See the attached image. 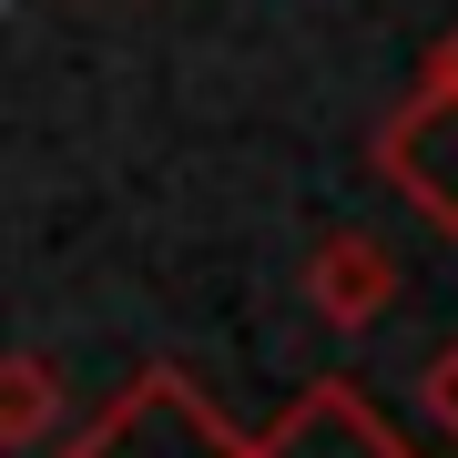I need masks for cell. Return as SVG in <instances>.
<instances>
[{
    "label": "cell",
    "mask_w": 458,
    "mask_h": 458,
    "mask_svg": "<svg viewBox=\"0 0 458 458\" xmlns=\"http://www.w3.org/2000/svg\"><path fill=\"white\" fill-rule=\"evenodd\" d=\"M62 458H255V438L214 408L183 367H132L123 387L72 428Z\"/></svg>",
    "instance_id": "cell-1"
},
{
    "label": "cell",
    "mask_w": 458,
    "mask_h": 458,
    "mask_svg": "<svg viewBox=\"0 0 458 458\" xmlns=\"http://www.w3.org/2000/svg\"><path fill=\"white\" fill-rule=\"evenodd\" d=\"M377 174H387L438 234H458V102L408 82V102L377 123Z\"/></svg>",
    "instance_id": "cell-2"
},
{
    "label": "cell",
    "mask_w": 458,
    "mask_h": 458,
    "mask_svg": "<svg viewBox=\"0 0 458 458\" xmlns=\"http://www.w3.org/2000/svg\"><path fill=\"white\" fill-rule=\"evenodd\" d=\"M255 458H418V448L367 408V387L327 377V387H306V397L255 438Z\"/></svg>",
    "instance_id": "cell-3"
},
{
    "label": "cell",
    "mask_w": 458,
    "mask_h": 458,
    "mask_svg": "<svg viewBox=\"0 0 458 458\" xmlns=\"http://www.w3.org/2000/svg\"><path fill=\"white\" fill-rule=\"evenodd\" d=\"M306 306L327 316L336 336H367L377 316L397 306V255L377 245V234H357V225H346V234H327V245L306 255Z\"/></svg>",
    "instance_id": "cell-4"
},
{
    "label": "cell",
    "mask_w": 458,
    "mask_h": 458,
    "mask_svg": "<svg viewBox=\"0 0 458 458\" xmlns=\"http://www.w3.org/2000/svg\"><path fill=\"white\" fill-rule=\"evenodd\" d=\"M62 418H72L62 367H51L41 346H11V357H0V448H41Z\"/></svg>",
    "instance_id": "cell-5"
},
{
    "label": "cell",
    "mask_w": 458,
    "mask_h": 458,
    "mask_svg": "<svg viewBox=\"0 0 458 458\" xmlns=\"http://www.w3.org/2000/svg\"><path fill=\"white\" fill-rule=\"evenodd\" d=\"M418 408L438 418V438H458V336L428 357V377H418Z\"/></svg>",
    "instance_id": "cell-6"
},
{
    "label": "cell",
    "mask_w": 458,
    "mask_h": 458,
    "mask_svg": "<svg viewBox=\"0 0 458 458\" xmlns=\"http://www.w3.org/2000/svg\"><path fill=\"white\" fill-rule=\"evenodd\" d=\"M418 82L458 102V21H448V31H438V41H428V62H418Z\"/></svg>",
    "instance_id": "cell-7"
}]
</instances>
